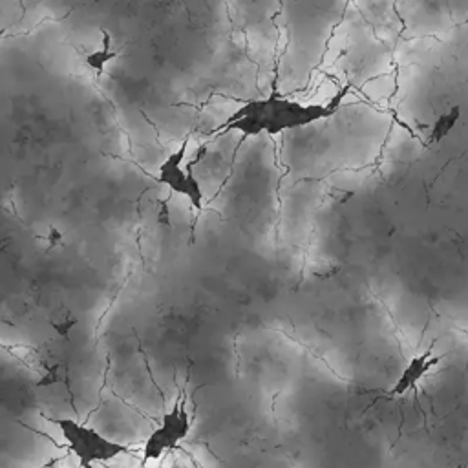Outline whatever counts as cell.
<instances>
[{
    "label": "cell",
    "mask_w": 468,
    "mask_h": 468,
    "mask_svg": "<svg viewBox=\"0 0 468 468\" xmlns=\"http://www.w3.org/2000/svg\"><path fill=\"white\" fill-rule=\"evenodd\" d=\"M342 97L344 92L329 103L306 104L289 99L275 90L267 97L245 101L229 119L222 123L214 132L218 134L240 132L245 137H256L262 134L278 135L287 130H298L337 114Z\"/></svg>",
    "instance_id": "obj_1"
},
{
    "label": "cell",
    "mask_w": 468,
    "mask_h": 468,
    "mask_svg": "<svg viewBox=\"0 0 468 468\" xmlns=\"http://www.w3.org/2000/svg\"><path fill=\"white\" fill-rule=\"evenodd\" d=\"M188 150V137L182 143V146L168 154V157L159 165L157 170V183L170 188L174 194L185 196L191 202L198 213L203 211V203H205V193H203L202 183L194 174V165L183 167V162L187 157Z\"/></svg>",
    "instance_id": "obj_2"
},
{
    "label": "cell",
    "mask_w": 468,
    "mask_h": 468,
    "mask_svg": "<svg viewBox=\"0 0 468 468\" xmlns=\"http://www.w3.org/2000/svg\"><path fill=\"white\" fill-rule=\"evenodd\" d=\"M53 422L61 428V432H63L70 448L77 454V458L84 465L94 463V461H106L112 456L121 452L119 445L106 441L95 430L83 427V425H79V422L72 421V419H57Z\"/></svg>",
    "instance_id": "obj_3"
},
{
    "label": "cell",
    "mask_w": 468,
    "mask_h": 468,
    "mask_svg": "<svg viewBox=\"0 0 468 468\" xmlns=\"http://www.w3.org/2000/svg\"><path fill=\"white\" fill-rule=\"evenodd\" d=\"M436 364H439V357H433L432 349H428L425 355L413 357L404 368V371L401 373V377L397 380L396 388H393L391 393L393 396H402L404 391L413 388L422 379V375H427Z\"/></svg>",
    "instance_id": "obj_4"
},
{
    "label": "cell",
    "mask_w": 468,
    "mask_h": 468,
    "mask_svg": "<svg viewBox=\"0 0 468 468\" xmlns=\"http://www.w3.org/2000/svg\"><path fill=\"white\" fill-rule=\"evenodd\" d=\"M117 57V52L112 50V37L103 30V48L86 55V66L92 68L97 75H103L104 66Z\"/></svg>",
    "instance_id": "obj_5"
},
{
    "label": "cell",
    "mask_w": 468,
    "mask_h": 468,
    "mask_svg": "<svg viewBox=\"0 0 468 468\" xmlns=\"http://www.w3.org/2000/svg\"><path fill=\"white\" fill-rule=\"evenodd\" d=\"M458 119H459V106L450 110L448 114L441 115V117L436 121V125H433L432 128V141L439 143L441 139H445V137L452 132V128L456 126Z\"/></svg>",
    "instance_id": "obj_6"
},
{
    "label": "cell",
    "mask_w": 468,
    "mask_h": 468,
    "mask_svg": "<svg viewBox=\"0 0 468 468\" xmlns=\"http://www.w3.org/2000/svg\"><path fill=\"white\" fill-rule=\"evenodd\" d=\"M59 366H52V368L48 369V373L42 377L39 382H37V386H52L55 384V382H59Z\"/></svg>",
    "instance_id": "obj_7"
},
{
    "label": "cell",
    "mask_w": 468,
    "mask_h": 468,
    "mask_svg": "<svg viewBox=\"0 0 468 468\" xmlns=\"http://www.w3.org/2000/svg\"><path fill=\"white\" fill-rule=\"evenodd\" d=\"M53 329L57 331L61 337H68V333H70V328H73L75 326V320H63V322H52Z\"/></svg>",
    "instance_id": "obj_8"
},
{
    "label": "cell",
    "mask_w": 468,
    "mask_h": 468,
    "mask_svg": "<svg viewBox=\"0 0 468 468\" xmlns=\"http://www.w3.org/2000/svg\"><path fill=\"white\" fill-rule=\"evenodd\" d=\"M48 240H50V244L55 245V242H59V240H61V233L52 227V229H50V236H48Z\"/></svg>",
    "instance_id": "obj_9"
},
{
    "label": "cell",
    "mask_w": 468,
    "mask_h": 468,
    "mask_svg": "<svg viewBox=\"0 0 468 468\" xmlns=\"http://www.w3.org/2000/svg\"><path fill=\"white\" fill-rule=\"evenodd\" d=\"M2 35H4V30H0V37H2Z\"/></svg>",
    "instance_id": "obj_10"
}]
</instances>
